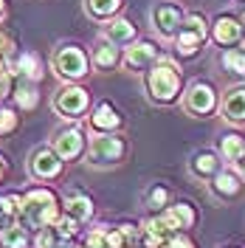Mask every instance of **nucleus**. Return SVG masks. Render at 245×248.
I'll list each match as a JSON object with an SVG mask.
<instances>
[{"instance_id":"nucleus-16","label":"nucleus","mask_w":245,"mask_h":248,"mask_svg":"<svg viewBox=\"0 0 245 248\" xmlns=\"http://www.w3.org/2000/svg\"><path fill=\"white\" fill-rule=\"evenodd\" d=\"M93 65L102 68V71L116 68L119 65V48H116V43L105 40V43H99V46L93 48Z\"/></svg>"},{"instance_id":"nucleus-8","label":"nucleus","mask_w":245,"mask_h":248,"mask_svg":"<svg viewBox=\"0 0 245 248\" xmlns=\"http://www.w3.org/2000/svg\"><path fill=\"white\" fill-rule=\"evenodd\" d=\"M54 150H57V155H60L62 161H74V158H79L82 150H85V136H82V130H77V127L60 130L57 139H54Z\"/></svg>"},{"instance_id":"nucleus-23","label":"nucleus","mask_w":245,"mask_h":248,"mask_svg":"<svg viewBox=\"0 0 245 248\" xmlns=\"http://www.w3.org/2000/svg\"><path fill=\"white\" fill-rule=\"evenodd\" d=\"M85 6H88V15L91 17L105 20V17H113L119 9H122V0H88Z\"/></svg>"},{"instance_id":"nucleus-40","label":"nucleus","mask_w":245,"mask_h":248,"mask_svg":"<svg viewBox=\"0 0 245 248\" xmlns=\"http://www.w3.org/2000/svg\"><path fill=\"white\" fill-rule=\"evenodd\" d=\"M3 172H6V167H3V158H0V178H3Z\"/></svg>"},{"instance_id":"nucleus-34","label":"nucleus","mask_w":245,"mask_h":248,"mask_svg":"<svg viewBox=\"0 0 245 248\" xmlns=\"http://www.w3.org/2000/svg\"><path fill=\"white\" fill-rule=\"evenodd\" d=\"M12 48H15V40H12V34H6V31L0 29V51H3V54H12Z\"/></svg>"},{"instance_id":"nucleus-7","label":"nucleus","mask_w":245,"mask_h":248,"mask_svg":"<svg viewBox=\"0 0 245 248\" xmlns=\"http://www.w3.org/2000/svg\"><path fill=\"white\" fill-rule=\"evenodd\" d=\"M181 23H184V15H181V9H178V6L158 3V6L153 9V26L158 29L161 37H178Z\"/></svg>"},{"instance_id":"nucleus-35","label":"nucleus","mask_w":245,"mask_h":248,"mask_svg":"<svg viewBox=\"0 0 245 248\" xmlns=\"http://www.w3.org/2000/svg\"><path fill=\"white\" fill-rule=\"evenodd\" d=\"M9 91H12V74L0 77V99H3V96H9Z\"/></svg>"},{"instance_id":"nucleus-10","label":"nucleus","mask_w":245,"mask_h":248,"mask_svg":"<svg viewBox=\"0 0 245 248\" xmlns=\"http://www.w3.org/2000/svg\"><path fill=\"white\" fill-rule=\"evenodd\" d=\"M164 220H167L175 232H184V229H192L195 226L198 215H195V209L189 203H178V206H169L167 212H164Z\"/></svg>"},{"instance_id":"nucleus-27","label":"nucleus","mask_w":245,"mask_h":248,"mask_svg":"<svg viewBox=\"0 0 245 248\" xmlns=\"http://www.w3.org/2000/svg\"><path fill=\"white\" fill-rule=\"evenodd\" d=\"M15 93H17V105H20V108L31 110L34 105H37V91H34L31 85H20Z\"/></svg>"},{"instance_id":"nucleus-36","label":"nucleus","mask_w":245,"mask_h":248,"mask_svg":"<svg viewBox=\"0 0 245 248\" xmlns=\"http://www.w3.org/2000/svg\"><path fill=\"white\" fill-rule=\"evenodd\" d=\"M234 164H237V170H240V172L245 175V150H243V155H240V158H237Z\"/></svg>"},{"instance_id":"nucleus-28","label":"nucleus","mask_w":245,"mask_h":248,"mask_svg":"<svg viewBox=\"0 0 245 248\" xmlns=\"http://www.w3.org/2000/svg\"><path fill=\"white\" fill-rule=\"evenodd\" d=\"M54 226H57V232L62 234V237H74V234H77V220H74V217H60V220H57V223H54Z\"/></svg>"},{"instance_id":"nucleus-29","label":"nucleus","mask_w":245,"mask_h":248,"mask_svg":"<svg viewBox=\"0 0 245 248\" xmlns=\"http://www.w3.org/2000/svg\"><path fill=\"white\" fill-rule=\"evenodd\" d=\"M88 248H110L107 232H105V229H96V232H91V234H88Z\"/></svg>"},{"instance_id":"nucleus-18","label":"nucleus","mask_w":245,"mask_h":248,"mask_svg":"<svg viewBox=\"0 0 245 248\" xmlns=\"http://www.w3.org/2000/svg\"><path fill=\"white\" fill-rule=\"evenodd\" d=\"M220 170V161H217L214 153H209V150H203L192 158V172L198 175V178H206V175H217Z\"/></svg>"},{"instance_id":"nucleus-2","label":"nucleus","mask_w":245,"mask_h":248,"mask_svg":"<svg viewBox=\"0 0 245 248\" xmlns=\"http://www.w3.org/2000/svg\"><path fill=\"white\" fill-rule=\"evenodd\" d=\"M147 91L153 96L155 102H175L178 99V91H181V74H178V68H175V62L172 60H161L155 65L153 71L147 74Z\"/></svg>"},{"instance_id":"nucleus-13","label":"nucleus","mask_w":245,"mask_h":248,"mask_svg":"<svg viewBox=\"0 0 245 248\" xmlns=\"http://www.w3.org/2000/svg\"><path fill=\"white\" fill-rule=\"evenodd\" d=\"M223 116L229 122H245V88H237L223 102Z\"/></svg>"},{"instance_id":"nucleus-12","label":"nucleus","mask_w":245,"mask_h":248,"mask_svg":"<svg viewBox=\"0 0 245 248\" xmlns=\"http://www.w3.org/2000/svg\"><path fill=\"white\" fill-rule=\"evenodd\" d=\"M122 124V116L116 113V108L113 105H99V108L93 110V116H91V127L93 130H102V133H110V130H116Z\"/></svg>"},{"instance_id":"nucleus-1","label":"nucleus","mask_w":245,"mask_h":248,"mask_svg":"<svg viewBox=\"0 0 245 248\" xmlns=\"http://www.w3.org/2000/svg\"><path fill=\"white\" fill-rule=\"evenodd\" d=\"M20 217H23V223L31 226V229H43V226L57 223L60 220V206H57L54 192H48V189H34V192H29L23 198Z\"/></svg>"},{"instance_id":"nucleus-21","label":"nucleus","mask_w":245,"mask_h":248,"mask_svg":"<svg viewBox=\"0 0 245 248\" xmlns=\"http://www.w3.org/2000/svg\"><path fill=\"white\" fill-rule=\"evenodd\" d=\"M0 246L3 248H26L29 246V234H26V229L23 226H9V229H3L0 232Z\"/></svg>"},{"instance_id":"nucleus-11","label":"nucleus","mask_w":245,"mask_h":248,"mask_svg":"<svg viewBox=\"0 0 245 248\" xmlns=\"http://www.w3.org/2000/svg\"><path fill=\"white\" fill-rule=\"evenodd\" d=\"M155 57H158V48H155L153 43H147V40H144V43H136V46L127 51V60H124V62H127V68L141 71V68H147Z\"/></svg>"},{"instance_id":"nucleus-6","label":"nucleus","mask_w":245,"mask_h":248,"mask_svg":"<svg viewBox=\"0 0 245 248\" xmlns=\"http://www.w3.org/2000/svg\"><path fill=\"white\" fill-rule=\"evenodd\" d=\"M217 105V96H214V88L206 85V82H195L189 93H186V110L195 113V116H209Z\"/></svg>"},{"instance_id":"nucleus-4","label":"nucleus","mask_w":245,"mask_h":248,"mask_svg":"<svg viewBox=\"0 0 245 248\" xmlns=\"http://www.w3.org/2000/svg\"><path fill=\"white\" fill-rule=\"evenodd\" d=\"M124 139L119 136H110V133H102V136H93L91 139V164H99V167H107V164H119L124 158Z\"/></svg>"},{"instance_id":"nucleus-30","label":"nucleus","mask_w":245,"mask_h":248,"mask_svg":"<svg viewBox=\"0 0 245 248\" xmlns=\"http://www.w3.org/2000/svg\"><path fill=\"white\" fill-rule=\"evenodd\" d=\"M15 127H17L15 110H0V136H3V133H12Z\"/></svg>"},{"instance_id":"nucleus-15","label":"nucleus","mask_w":245,"mask_h":248,"mask_svg":"<svg viewBox=\"0 0 245 248\" xmlns=\"http://www.w3.org/2000/svg\"><path fill=\"white\" fill-rule=\"evenodd\" d=\"M214 40L220 46H231V43H237L240 40V23L234 20V17H217L214 23Z\"/></svg>"},{"instance_id":"nucleus-39","label":"nucleus","mask_w":245,"mask_h":248,"mask_svg":"<svg viewBox=\"0 0 245 248\" xmlns=\"http://www.w3.org/2000/svg\"><path fill=\"white\" fill-rule=\"evenodd\" d=\"M57 248H77V246H74V243H60Z\"/></svg>"},{"instance_id":"nucleus-19","label":"nucleus","mask_w":245,"mask_h":248,"mask_svg":"<svg viewBox=\"0 0 245 248\" xmlns=\"http://www.w3.org/2000/svg\"><path fill=\"white\" fill-rule=\"evenodd\" d=\"M212 189H214V195H220V198H234L240 192V178L234 172H217Z\"/></svg>"},{"instance_id":"nucleus-17","label":"nucleus","mask_w":245,"mask_h":248,"mask_svg":"<svg viewBox=\"0 0 245 248\" xmlns=\"http://www.w3.org/2000/svg\"><path fill=\"white\" fill-rule=\"evenodd\" d=\"M65 215L74 217L77 223H85V220H91L93 215V203L91 198H85V195H71L68 203H65Z\"/></svg>"},{"instance_id":"nucleus-14","label":"nucleus","mask_w":245,"mask_h":248,"mask_svg":"<svg viewBox=\"0 0 245 248\" xmlns=\"http://www.w3.org/2000/svg\"><path fill=\"white\" fill-rule=\"evenodd\" d=\"M105 37H107L110 43H130L133 37H136V26L130 23V20H124V17H119V20H110L107 26H105Z\"/></svg>"},{"instance_id":"nucleus-5","label":"nucleus","mask_w":245,"mask_h":248,"mask_svg":"<svg viewBox=\"0 0 245 248\" xmlns=\"http://www.w3.org/2000/svg\"><path fill=\"white\" fill-rule=\"evenodd\" d=\"M88 91L85 88H79V85H68V88H62L57 96H54V108H57V113L60 116H65V119H77V116H82L85 110H88Z\"/></svg>"},{"instance_id":"nucleus-33","label":"nucleus","mask_w":245,"mask_h":248,"mask_svg":"<svg viewBox=\"0 0 245 248\" xmlns=\"http://www.w3.org/2000/svg\"><path fill=\"white\" fill-rule=\"evenodd\" d=\"M169 248H195V243H192V240H189V237H186V234H175V237H172V240H169Z\"/></svg>"},{"instance_id":"nucleus-9","label":"nucleus","mask_w":245,"mask_h":248,"mask_svg":"<svg viewBox=\"0 0 245 248\" xmlns=\"http://www.w3.org/2000/svg\"><path fill=\"white\" fill-rule=\"evenodd\" d=\"M60 170H62V158L57 155V150L40 147L37 153L31 155V172H34V178H54V175H60Z\"/></svg>"},{"instance_id":"nucleus-37","label":"nucleus","mask_w":245,"mask_h":248,"mask_svg":"<svg viewBox=\"0 0 245 248\" xmlns=\"http://www.w3.org/2000/svg\"><path fill=\"white\" fill-rule=\"evenodd\" d=\"M9 71H6V62H3V54H0V77H6Z\"/></svg>"},{"instance_id":"nucleus-25","label":"nucleus","mask_w":245,"mask_h":248,"mask_svg":"<svg viewBox=\"0 0 245 248\" xmlns=\"http://www.w3.org/2000/svg\"><path fill=\"white\" fill-rule=\"evenodd\" d=\"M60 237L62 234L57 232V226L51 229V226H43L40 234H37V248H57L60 246Z\"/></svg>"},{"instance_id":"nucleus-38","label":"nucleus","mask_w":245,"mask_h":248,"mask_svg":"<svg viewBox=\"0 0 245 248\" xmlns=\"http://www.w3.org/2000/svg\"><path fill=\"white\" fill-rule=\"evenodd\" d=\"M6 15V0H0V17Z\"/></svg>"},{"instance_id":"nucleus-31","label":"nucleus","mask_w":245,"mask_h":248,"mask_svg":"<svg viewBox=\"0 0 245 248\" xmlns=\"http://www.w3.org/2000/svg\"><path fill=\"white\" fill-rule=\"evenodd\" d=\"M186 23V29H192V31H198L200 37H203V40H206V20H203V15H189L184 20Z\"/></svg>"},{"instance_id":"nucleus-24","label":"nucleus","mask_w":245,"mask_h":248,"mask_svg":"<svg viewBox=\"0 0 245 248\" xmlns=\"http://www.w3.org/2000/svg\"><path fill=\"white\" fill-rule=\"evenodd\" d=\"M200 43H203V37H200L198 31L186 29V26H184V31H178V51L186 54V57H189V54H195Z\"/></svg>"},{"instance_id":"nucleus-3","label":"nucleus","mask_w":245,"mask_h":248,"mask_svg":"<svg viewBox=\"0 0 245 248\" xmlns=\"http://www.w3.org/2000/svg\"><path fill=\"white\" fill-rule=\"evenodd\" d=\"M54 71L62 79H82L88 74V57L77 46H62L54 54Z\"/></svg>"},{"instance_id":"nucleus-26","label":"nucleus","mask_w":245,"mask_h":248,"mask_svg":"<svg viewBox=\"0 0 245 248\" xmlns=\"http://www.w3.org/2000/svg\"><path fill=\"white\" fill-rule=\"evenodd\" d=\"M223 65H226L229 71H234V74L245 77V54H240V51H229V54H223Z\"/></svg>"},{"instance_id":"nucleus-32","label":"nucleus","mask_w":245,"mask_h":248,"mask_svg":"<svg viewBox=\"0 0 245 248\" xmlns=\"http://www.w3.org/2000/svg\"><path fill=\"white\" fill-rule=\"evenodd\" d=\"M167 189H164V186H155V189H150V198H147V201H150V206H155V209H158V206H164V203H167Z\"/></svg>"},{"instance_id":"nucleus-20","label":"nucleus","mask_w":245,"mask_h":248,"mask_svg":"<svg viewBox=\"0 0 245 248\" xmlns=\"http://www.w3.org/2000/svg\"><path fill=\"white\" fill-rule=\"evenodd\" d=\"M17 74L20 77L31 79V82H37V79L43 77V65H40V60H37V54H20V60H17Z\"/></svg>"},{"instance_id":"nucleus-22","label":"nucleus","mask_w":245,"mask_h":248,"mask_svg":"<svg viewBox=\"0 0 245 248\" xmlns=\"http://www.w3.org/2000/svg\"><path fill=\"white\" fill-rule=\"evenodd\" d=\"M243 150H245V141H243V136H237V133H229V136L220 139V153H223L226 161H237V158L243 155Z\"/></svg>"}]
</instances>
